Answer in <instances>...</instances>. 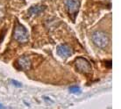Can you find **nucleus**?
<instances>
[{"instance_id": "nucleus-4", "label": "nucleus", "mask_w": 121, "mask_h": 109, "mask_svg": "<svg viewBox=\"0 0 121 109\" xmlns=\"http://www.w3.org/2000/svg\"><path fill=\"white\" fill-rule=\"evenodd\" d=\"M65 4H66L67 9L69 11V15L72 17L73 19H75L77 12H78L79 6H80L79 1L78 0H66Z\"/></svg>"}, {"instance_id": "nucleus-10", "label": "nucleus", "mask_w": 121, "mask_h": 109, "mask_svg": "<svg viewBox=\"0 0 121 109\" xmlns=\"http://www.w3.org/2000/svg\"><path fill=\"white\" fill-rule=\"evenodd\" d=\"M2 17H3V12L0 11V18H2Z\"/></svg>"}, {"instance_id": "nucleus-11", "label": "nucleus", "mask_w": 121, "mask_h": 109, "mask_svg": "<svg viewBox=\"0 0 121 109\" xmlns=\"http://www.w3.org/2000/svg\"><path fill=\"white\" fill-rule=\"evenodd\" d=\"M1 108H3V106H2L1 104H0V109H1Z\"/></svg>"}, {"instance_id": "nucleus-7", "label": "nucleus", "mask_w": 121, "mask_h": 109, "mask_svg": "<svg viewBox=\"0 0 121 109\" xmlns=\"http://www.w3.org/2000/svg\"><path fill=\"white\" fill-rule=\"evenodd\" d=\"M45 8H46L45 6L36 5V6H32L28 11H29V13H30L31 15H38L40 12H42L43 10L45 9Z\"/></svg>"}, {"instance_id": "nucleus-5", "label": "nucleus", "mask_w": 121, "mask_h": 109, "mask_svg": "<svg viewBox=\"0 0 121 109\" xmlns=\"http://www.w3.org/2000/svg\"><path fill=\"white\" fill-rule=\"evenodd\" d=\"M31 60L26 55H22L17 60V66L19 70H27L31 68Z\"/></svg>"}, {"instance_id": "nucleus-9", "label": "nucleus", "mask_w": 121, "mask_h": 109, "mask_svg": "<svg viewBox=\"0 0 121 109\" xmlns=\"http://www.w3.org/2000/svg\"><path fill=\"white\" fill-rule=\"evenodd\" d=\"M12 84L13 85H15V86H18V87H20V86L22 85L20 83H18V82L16 81V80H12Z\"/></svg>"}, {"instance_id": "nucleus-2", "label": "nucleus", "mask_w": 121, "mask_h": 109, "mask_svg": "<svg viewBox=\"0 0 121 109\" xmlns=\"http://www.w3.org/2000/svg\"><path fill=\"white\" fill-rule=\"evenodd\" d=\"M14 38L17 41L20 43L26 42L29 40V33L27 29L23 25H17V27H15V31H14Z\"/></svg>"}, {"instance_id": "nucleus-8", "label": "nucleus", "mask_w": 121, "mask_h": 109, "mask_svg": "<svg viewBox=\"0 0 121 109\" xmlns=\"http://www.w3.org/2000/svg\"><path fill=\"white\" fill-rule=\"evenodd\" d=\"M69 90V91L72 92V93H76V92H79V91H80V88H79V86L73 85V86H70Z\"/></svg>"}, {"instance_id": "nucleus-3", "label": "nucleus", "mask_w": 121, "mask_h": 109, "mask_svg": "<svg viewBox=\"0 0 121 109\" xmlns=\"http://www.w3.org/2000/svg\"><path fill=\"white\" fill-rule=\"evenodd\" d=\"M76 69L82 73H90L91 71V64L87 59L83 57H78L75 62Z\"/></svg>"}, {"instance_id": "nucleus-6", "label": "nucleus", "mask_w": 121, "mask_h": 109, "mask_svg": "<svg viewBox=\"0 0 121 109\" xmlns=\"http://www.w3.org/2000/svg\"><path fill=\"white\" fill-rule=\"evenodd\" d=\"M56 52H57V54L61 58H66L69 57L70 55L72 54V49L68 45H60L57 47L56 49Z\"/></svg>"}, {"instance_id": "nucleus-1", "label": "nucleus", "mask_w": 121, "mask_h": 109, "mask_svg": "<svg viewBox=\"0 0 121 109\" xmlns=\"http://www.w3.org/2000/svg\"><path fill=\"white\" fill-rule=\"evenodd\" d=\"M92 41L94 44L100 49L106 48L110 42L109 36L103 32H95L92 34Z\"/></svg>"}]
</instances>
